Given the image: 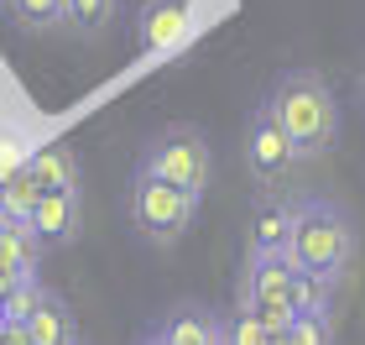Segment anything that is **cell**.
<instances>
[{"label": "cell", "instance_id": "6da1fadb", "mask_svg": "<svg viewBox=\"0 0 365 345\" xmlns=\"http://www.w3.org/2000/svg\"><path fill=\"white\" fill-rule=\"evenodd\" d=\"M267 110L277 115V126H282L297 162L324 157L339 146V100L319 69H287L277 79Z\"/></svg>", "mask_w": 365, "mask_h": 345}, {"label": "cell", "instance_id": "7a4b0ae2", "mask_svg": "<svg viewBox=\"0 0 365 345\" xmlns=\"http://www.w3.org/2000/svg\"><path fill=\"white\" fill-rule=\"evenodd\" d=\"M287 261L308 277L339 283L355 261V215L329 194H303L292 199V230H287Z\"/></svg>", "mask_w": 365, "mask_h": 345}, {"label": "cell", "instance_id": "3957f363", "mask_svg": "<svg viewBox=\"0 0 365 345\" xmlns=\"http://www.w3.org/2000/svg\"><path fill=\"white\" fill-rule=\"evenodd\" d=\"M141 178H157V184H168V189H182V194H193V199H204V189H209V173H214V146L209 136L198 126H168V131H157L152 141H146V152H141Z\"/></svg>", "mask_w": 365, "mask_h": 345}, {"label": "cell", "instance_id": "277c9868", "mask_svg": "<svg viewBox=\"0 0 365 345\" xmlns=\"http://www.w3.org/2000/svg\"><path fill=\"white\" fill-rule=\"evenodd\" d=\"M292 261L287 251H251L245 256V272L235 283V309L240 314H256L267 324V335H287L292 324Z\"/></svg>", "mask_w": 365, "mask_h": 345}, {"label": "cell", "instance_id": "5b68a950", "mask_svg": "<svg viewBox=\"0 0 365 345\" xmlns=\"http://www.w3.org/2000/svg\"><path fill=\"white\" fill-rule=\"evenodd\" d=\"M193 220H198V199L193 194L168 189V184H157V178L136 173V184H130V225L141 230V241L178 246L193 230Z\"/></svg>", "mask_w": 365, "mask_h": 345}, {"label": "cell", "instance_id": "8992f818", "mask_svg": "<svg viewBox=\"0 0 365 345\" xmlns=\"http://www.w3.org/2000/svg\"><path fill=\"white\" fill-rule=\"evenodd\" d=\"M245 162H251V178L261 184V194H282L287 173L297 168L292 146H287V136H282L277 115L267 105H256L251 121H245Z\"/></svg>", "mask_w": 365, "mask_h": 345}, {"label": "cell", "instance_id": "52a82bcc", "mask_svg": "<svg viewBox=\"0 0 365 345\" xmlns=\"http://www.w3.org/2000/svg\"><path fill=\"white\" fill-rule=\"evenodd\" d=\"M188 11H193V0H141L136 21H130V42H136V53L141 58L168 53L182 31H188Z\"/></svg>", "mask_w": 365, "mask_h": 345}, {"label": "cell", "instance_id": "ba28073f", "mask_svg": "<svg viewBox=\"0 0 365 345\" xmlns=\"http://www.w3.org/2000/svg\"><path fill=\"white\" fill-rule=\"evenodd\" d=\"M146 335L157 345H220L225 340V314H214L209 304H173Z\"/></svg>", "mask_w": 365, "mask_h": 345}, {"label": "cell", "instance_id": "9c48e42d", "mask_svg": "<svg viewBox=\"0 0 365 345\" xmlns=\"http://www.w3.org/2000/svg\"><path fill=\"white\" fill-rule=\"evenodd\" d=\"M78 225H84V194H42L31 209V230H37L42 251L78 241Z\"/></svg>", "mask_w": 365, "mask_h": 345}, {"label": "cell", "instance_id": "30bf717a", "mask_svg": "<svg viewBox=\"0 0 365 345\" xmlns=\"http://www.w3.org/2000/svg\"><path fill=\"white\" fill-rule=\"evenodd\" d=\"M26 173H31V184H37L42 194H84V168H78V152L73 146H42L37 157L26 162Z\"/></svg>", "mask_w": 365, "mask_h": 345}, {"label": "cell", "instance_id": "8fae6325", "mask_svg": "<svg viewBox=\"0 0 365 345\" xmlns=\"http://www.w3.org/2000/svg\"><path fill=\"white\" fill-rule=\"evenodd\" d=\"M42 267V241L31 225H0V277L6 283H26Z\"/></svg>", "mask_w": 365, "mask_h": 345}, {"label": "cell", "instance_id": "7c38bea8", "mask_svg": "<svg viewBox=\"0 0 365 345\" xmlns=\"http://www.w3.org/2000/svg\"><path fill=\"white\" fill-rule=\"evenodd\" d=\"M292 230V199L287 194H261L251 209V251H282Z\"/></svg>", "mask_w": 365, "mask_h": 345}, {"label": "cell", "instance_id": "4fadbf2b", "mask_svg": "<svg viewBox=\"0 0 365 345\" xmlns=\"http://www.w3.org/2000/svg\"><path fill=\"white\" fill-rule=\"evenodd\" d=\"M26 335H31V345H78V319H73L68 299H58V293L47 288L37 314L26 319Z\"/></svg>", "mask_w": 365, "mask_h": 345}, {"label": "cell", "instance_id": "5bb4252c", "mask_svg": "<svg viewBox=\"0 0 365 345\" xmlns=\"http://www.w3.org/2000/svg\"><path fill=\"white\" fill-rule=\"evenodd\" d=\"M42 189L31 184L26 168H16L0 178V225H31V209H37Z\"/></svg>", "mask_w": 365, "mask_h": 345}, {"label": "cell", "instance_id": "9a60e30c", "mask_svg": "<svg viewBox=\"0 0 365 345\" xmlns=\"http://www.w3.org/2000/svg\"><path fill=\"white\" fill-rule=\"evenodd\" d=\"M0 11L26 31H58L68 26V0H0Z\"/></svg>", "mask_w": 365, "mask_h": 345}, {"label": "cell", "instance_id": "2e32d148", "mask_svg": "<svg viewBox=\"0 0 365 345\" xmlns=\"http://www.w3.org/2000/svg\"><path fill=\"white\" fill-rule=\"evenodd\" d=\"M292 314L329 319V314H334V283L308 277V272H292Z\"/></svg>", "mask_w": 365, "mask_h": 345}, {"label": "cell", "instance_id": "e0dca14e", "mask_svg": "<svg viewBox=\"0 0 365 345\" xmlns=\"http://www.w3.org/2000/svg\"><path fill=\"white\" fill-rule=\"evenodd\" d=\"M120 16V0H68V26H78L84 37H105Z\"/></svg>", "mask_w": 365, "mask_h": 345}, {"label": "cell", "instance_id": "ac0fdd59", "mask_svg": "<svg viewBox=\"0 0 365 345\" xmlns=\"http://www.w3.org/2000/svg\"><path fill=\"white\" fill-rule=\"evenodd\" d=\"M42 277H26V283H11V293H6V304H0V319L6 324H26L31 314H37V304H42Z\"/></svg>", "mask_w": 365, "mask_h": 345}, {"label": "cell", "instance_id": "d6986e66", "mask_svg": "<svg viewBox=\"0 0 365 345\" xmlns=\"http://www.w3.org/2000/svg\"><path fill=\"white\" fill-rule=\"evenodd\" d=\"M267 340H272L267 324H261L256 314H240V309H235V314L225 319V340L220 345H267Z\"/></svg>", "mask_w": 365, "mask_h": 345}, {"label": "cell", "instance_id": "ffe728a7", "mask_svg": "<svg viewBox=\"0 0 365 345\" xmlns=\"http://www.w3.org/2000/svg\"><path fill=\"white\" fill-rule=\"evenodd\" d=\"M287 345H334V319L292 314V324H287Z\"/></svg>", "mask_w": 365, "mask_h": 345}, {"label": "cell", "instance_id": "44dd1931", "mask_svg": "<svg viewBox=\"0 0 365 345\" xmlns=\"http://www.w3.org/2000/svg\"><path fill=\"white\" fill-rule=\"evenodd\" d=\"M0 345H31L26 324H6V330H0Z\"/></svg>", "mask_w": 365, "mask_h": 345}, {"label": "cell", "instance_id": "7402d4cb", "mask_svg": "<svg viewBox=\"0 0 365 345\" xmlns=\"http://www.w3.org/2000/svg\"><path fill=\"white\" fill-rule=\"evenodd\" d=\"M6 293H11V283H6V277H0V304H6Z\"/></svg>", "mask_w": 365, "mask_h": 345}, {"label": "cell", "instance_id": "603a6c76", "mask_svg": "<svg viewBox=\"0 0 365 345\" xmlns=\"http://www.w3.org/2000/svg\"><path fill=\"white\" fill-rule=\"evenodd\" d=\"M267 345H287V335H272V340H267Z\"/></svg>", "mask_w": 365, "mask_h": 345}, {"label": "cell", "instance_id": "cb8c5ba5", "mask_svg": "<svg viewBox=\"0 0 365 345\" xmlns=\"http://www.w3.org/2000/svg\"><path fill=\"white\" fill-rule=\"evenodd\" d=\"M136 345H157V340H152V335H141V340H136Z\"/></svg>", "mask_w": 365, "mask_h": 345}, {"label": "cell", "instance_id": "d4e9b609", "mask_svg": "<svg viewBox=\"0 0 365 345\" xmlns=\"http://www.w3.org/2000/svg\"><path fill=\"white\" fill-rule=\"evenodd\" d=\"M360 100H365V74H360Z\"/></svg>", "mask_w": 365, "mask_h": 345}]
</instances>
